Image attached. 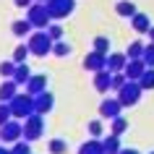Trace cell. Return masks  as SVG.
<instances>
[{
	"label": "cell",
	"mask_w": 154,
	"mask_h": 154,
	"mask_svg": "<svg viewBox=\"0 0 154 154\" xmlns=\"http://www.w3.org/2000/svg\"><path fill=\"white\" fill-rule=\"evenodd\" d=\"M26 45H29V50H32V55L45 57V55H50V52H52V45H55V39L47 34V29H37V32L29 34Z\"/></svg>",
	"instance_id": "obj_1"
},
{
	"label": "cell",
	"mask_w": 154,
	"mask_h": 154,
	"mask_svg": "<svg viewBox=\"0 0 154 154\" xmlns=\"http://www.w3.org/2000/svg\"><path fill=\"white\" fill-rule=\"evenodd\" d=\"M8 105H11L13 118H18V120H26L32 112H37V107H34V94H29V91H18Z\"/></svg>",
	"instance_id": "obj_2"
},
{
	"label": "cell",
	"mask_w": 154,
	"mask_h": 154,
	"mask_svg": "<svg viewBox=\"0 0 154 154\" xmlns=\"http://www.w3.org/2000/svg\"><path fill=\"white\" fill-rule=\"evenodd\" d=\"M26 18L32 21L34 29H47L50 21H52V16H50V11H47V3H37V0L26 8Z\"/></svg>",
	"instance_id": "obj_3"
},
{
	"label": "cell",
	"mask_w": 154,
	"mask_h": 154,
	"mask_svg": "<svg viewBox=\"0 0 154 154\" xmlns=\"http://www.w3.org/2000/svg\"><path fill=\"white\" fill-rule=\"evenodd\" d=\"M141 94H144V86H141L138 81H133V79H128V81H125L120 89H118V99L123 102V107H133V105H138Z\"/></svg>",
	"instance_id": "obj_4"
},
{
	"label": "cell",
	"mask_w": 154,
	"mask_h": 154,
	"mask_svg": "<svg viewBox=\"0 0 154 154\" xmlns=\"http://www.w3.org/2000/svg\"><path fill=\"white\" fill-rule=\"evenodd\" d=\"M24 138V120H18V118H11L5 125H0V141L3 144L13 146L16 141Z\"/></svg>",
	"instance_id": "obj_5"
},
{
	"label": "cell",
	"mask_w": 154,
	"mask_h": 154,
	"mask_svg": "<svg viewBox=\"0 0 154 154\" xmlns=\"http://www.w3.org/2000/svg\"><path fill=\"white\" fill-rule=\"evenodd\" d=\"M42 133H45V115L39 112H32L29 118L24 120V138L32 144V141H37V138H42Z\"/></svg>",
	"instance_id": "obj_6"
},
{
	"label": "cell",
	"mask_w": 154,
	"mask_h": 154,
	"mask_svg": "<svg viewBox=\"0 0 154 154\" xmlns=\"http://www.w3.org/2000/svg\"><path fill=\"white\" fill-rule=\"evenodd\" d=\"M47 11L52 21H63L76 11V0H47Z\"/></svg>",
	"instance_id": "obj_7"
},
{
	"label": "cell",
	"mask_w": 154,
	"mask_h": 154,
	"mask_svg": "<svg viewBox=\"0 0 154 154\" xmlns=\"http://www.w3.org/2000/svg\"><path fill=\"white\" fill-rule=\"evenodd\" d=\"M120 112H123V102L118 97L115 99H102V105H99V118L112 120V118H118Z\"/></svg>",
	"instance_id": "obj_8"
},
{
	"label": "cell",
	"mask_w": 154,
	"mask_h": 154,
	"mask_svg": "<svg viewBox=\"0 0 154 154\" xmlns=\"http://www.w3.org/2000/svg\"><path fill=\"white\" fill-rule=\"evenodd\" d=\"M84 68L91 71V73L105 71V68H107V55H105V52H97V50H91L89 55L84 57Z\"/></svg>",
	"instance_id": "obj_9"
},
{
	"label": "cell",
	"mask_w": 154,
	"mask_h": 154,
	"mask_svg": "<svg viewBox=\"0 0 154 154\" xmlns=\"http://www.w3.org/2000/svg\"><path fill=\"white\" fill-rule=\"evenodd\" d=\"M146 68H149V65L144 63V57H128V63H125V68H123V73H125L128 79H133V81H138V79L146 73Z\"/></svg>",
	"instance_id": "obj_10"
},
{
	"label": "cell",
	"mask_w": 154,
	"mask_h": 154,
	"mask_svg": "<svg viewBox=\"0 0 154 154\" xmlns=\"http://www.w3.org/2000/svg\"><path fill=\"white\" fill-rule=\"evenodd\" d=\"M94 89L99 91V94H105V91L112 89V71H97L94 73Z\"/></svg>",
	"instance_id": "obj_11"
},
{
	"label": "cell",
	"mask_w": 154,
	"mask_h": 154,
	"mask_svg": "<svg viewBox=\"0 0 154 154\" xmlns=\"http://www.w3.org/2000/svg\"><path fill=\"white\" fill-rule=\"evenodd\" d=\"M26 91H29V94H42V91H47V76H45V73H32V79L26 81Z\"/></svg>",
	"instance_id": "obj_12"
},
{
	"label": "cell",
	"mask_w": 154,
	"mask_h": 154,
	"mask_svg": "<svg viewBox=\"0 0 154 154\" xmlns=\"http://www.w3.org/2000/svg\"><path fill=\"white\" fill-rule=\"evenodd\" d=\"M55 105V97L50 94V91H42V94H34V107H37V112L39 115H47Z\"/></svg>",
	"instance_id": "obj_13"
},
{
	"label": "cell",
	"mask_w": 154,
	"mask_h": 154,
	"mask_svg": "<svg viewBox=\"0 0 154 154\" xmlns=\"http://www.w3.org/2000/svg\"><path fill=\"white\" fill-rule=\"evenodd\" d=\"M79 154H107V152H105L102 138H94V136H91L89 141H84V144L79 146Z\"/></svg>",
	"instance_id": "obj_14"
},
{
	"label": "cell",
	"mask_w": 154,
	"mask_h": 154,
	"mask_svg": "<svg viewBox=\"0 0 154 154\" xmlns=\"http://www.w3.org/2000/svg\"><path fill=\"white\" fill-rule=\"evenodd\" d=\"M125 63H128V55H125V52H110V55H107V71H112V73L123 71Z\"/></svg>",
	"instance_id": "obj_15"
},
{
	"label": "cell",
	"mask_w": 154,
	"mask_h": 154,
	"mask_svg": "<svg viewBox=\"0 0 154 154\" xmlns=\"http://www.w3.org/2000/svg\"><path fill=\"white\" fill-rule=\"evenodd\" d=\"M16 94H18V84L13 79H5V81L0 84V102H11Z\"/></svg>",
	"instance_id": "obj_16"
},
{
	"label": "cell",
	"mask_w": 154,
	"mask_h": 154,
	"mask_svg": "<svg viewBox=\"0 0 154 154\" xmlns=\"http://www.w3.org/2000/svg\"><path fill=\"white\" fill-rule=\"evenodd\" d=\"M115 13L120 18H133L138 11H136V3H131V0H118V3H115Z\"/></svg>",
	"instance_id": "obj_17"
},
{
	"label": "cell",
	"mask_w": 154,
	"mask_h": 154,
	"mask_svg": "<svg viewBox=\"0 0 154 154\" xmlns=\"http://www.w3.org/2000/svg\"><path fill=\"white\" fill-rule=\"evenodd\" d=\"M32 21L29 18H18V21H13V26H11V32H13V37H18V39H24V37H29L32 34Z\"/></svg>",
	"instance_id": "obj_18"
},
{
	"label": "cell",
	"mask_w": 154,
	"mask_h": 154,
	"mask_svg": "<svg viewBox=\"0 0 154 154\" xmlns=\"http://www.w3.org/2000/svg\"><path fill=\"white\" fill-rule=\"evenodd\" d=\"M131 26H133L138 34H149V29H152V21H149V16H146V13H136V16L131 18Z\"/></svg>",
	"instance_id": "obj_19"
},
{
	"label": "cell",
	"mask_w": 154,
	"mask_h": 154,
	"mask_svg": "<svg viewBox=\"0 0 154 154\" xmlns=\"http://www.w3.org/2000/svg\"><path fill=\"white\" fill-rule=\"evenodd\" d=\"M32 79V71H29V65L26 63H18L16 65V73H13V81L18 84V86H26V81Z\"/></svg>",
	"instance_id": "obj_20"
},
{
	"label": "cell",
	"mask_w": 154,
	"mask_h": 154,
	"mask_svg": "<svg viewBox=\"0 0 154 154\" xmlns=\"http://www.w3.org/2000/svg\"><path fill=\"white\" fill-rule=\"evenodd\" d=\"M102 144H105V152L107 154H120V136H115V133H110V136L102 138Z\"/></svg>",
	"instance_id": "obj_21"
},
{
	"label": "cell",
	"mask_w": 154,
	"mask_h": 154,
	"mask_svg": "<svg viewBox=\"0 0 154 154\" xmlns=\"http://www.w3.org/2000/svg\"><path fill=\"white\" fill-rule=\"evenodd\" d=\"M128 131V120L123 118V115H118V118H112L110 120V133H115V136H123Z\"/></svg>",
	"instance_id": "obj_22"
},
{
	"label": "cell",
	"mask_w": 154,
	"mask_h": 154,
	"mask_svg": "<svg viewBox=\"0 0 154 154\" xmlns=\"http://www.w3.org/2000/svg\"><path fill=\"white\" fill-rule=\"evenodd\" d=\"M16 60H5V63H0V76L3 79H13V73H16Z\"/></svg>",
	"instance_id": "obj_23"
},
{
	"label": "cell",
	"mask_w": 154,
	"mask_h": 154,
	"mask_svg": "<svg viewBox=\"0 0 154 154\" xmlns=\"http://www.w3.org/2000/svg\"><path fill=\"white\" fill-rule=\"evenodd\" d=\"M52 55H57V57L71 55V45H68V42H63V39H57L55 45H52Z\"/></svg>",
	"instance_id": "obj_24"
},
{
	"label": "cell",
	"mask_w": 154,
	"mask_h": 154,
	"mask_svg": "<svg viewBox=\"0 0 154 154\" xmlns=\"http://www.w3.org/2000/svg\"><path fill=\"white\" fill-rule=\"evenodd\" d=\"M144 42H131L128 45V50H125V55L128 57H144Z\"/></svg>",
	"instance_id": "obj_25"
},
{
	"label": "cell",
	"mask_w": 154,
	"mask_h": 154,
	"mask_svg": "<svg viewBox=\"0 0 154 154\" xmlns=\"http://www.w3.org/2000/svg\"><path fill=\"white\" fill-rule=\"evenodd\" d=\"M32 55V50H29V45H18L16 50H13V60L16 63H26V57Z\"/></svg>",
	"instance_id": "obj_26"
},
{
	"label": "cell",
	"mask_w": 154,
	"mask_h": 154,
	"mask_svg": "<svg viewBox=\"0 0 154 154\" xmlns=\"http://www.w3.org/2000/svg\"><path fill=\"white\" fill-rule=\"evenodd\" d=\"M138 84L144 86V91H149V89H154V68H146V73L138 79Z\"/></svg>",
	"instance_id": "obj_27"
},
{
	"label": "cell",
	"mask_w": 154,
	"mask_h": 154,
	"mask_svg": "<svg viewBox=\"0 0 154 154\" xmlns=\"http://www.w3.org/2000/svg\"><path fill=\"white\" fill-rule=\"evenodd\" d=\"M47 149H50V154H65V149H68V144H65L63 138H52L47 144Z\"/></svg>",
	"instance_id": "obj_28"
},
{
	"label": "cell",
	"mask_w": 154,
	"mask_h": 154,
	"mask_svg": "<svg viewBox=\"0 0 154 154\" xmlns=\"http://www.w3.org/2000/svg\"><path fill=\"white\" fill-rule=\"evenodd\" d=\"M91 45H94V50H97V52L110 55V39H107V37H94V42H91Z\"/></svg>",
	"instance_id": "obj_29"
},
{
	"label": "cell",
	"mask_w": 154,
	"mask_h": 154,
	"mask_svg": "<svg viewBox=\"0 0 154 154\" xmlns=\"http://www.w3.org/2000/svg\"><path fill=\"white\" fill-rule=\"evenodd\" d=\"M11 154H32V146H29L26 138H21V141H16V144L11 146Z\"/></svg>",
	"instance_id": "obj_30"
},
{
	"label": "cell",
	"mask_w": 154,
	"mask_h": 154,
	"mask_svg": "<svg viewBox=\"0 0 154 154\" xmlns=\"http://www.w3.org/2000/svg\"><path fill=\"white\" fill-rule=\"evenodd\" d=\"M11 118H13V112H11V105H8V102H0V125H5Z\"/></svg>",
	"instance_id": "obj_31"
},
{
	"label": "cell",
	"mask_w": 154,
	"mask_h": 154,
	"mask_svg": "<svg viewBox=\"0 0 154 154\" xmlns=\"http://www.w3.org/2000/svg\"><path fill=\"white\" fill-rule=\"evenodd\" d=\"M144 63L149 65V68H154V42H149L144 47Z\"/></svg>",
	"instance_id": "obj_32"
},
{
	"label": "cell",
	"mask_w": 154,
	"mask_h": 154,
	"mask_svg": "<svg viewBox=\"0 0 154 154\" xmlns=\"http://www.w3.org/2000/svg\"><path fill=\"white\" fill-rule=\"evenodd\" d=\"M47 34H50L55 42L63 39V26H60V24H50V26H47Z\"/></svg>",
	"instance_id": "obj_33"
},
{
	"label": "cell",
	"mask_w": 154,
	"mask_h": 154,
	"mask_svg": "<svg viewBox=\"0 0 154 154\" xmlns=\"http://www.w3.org/2000/svg\"><path fill=\"white\" fill-rule=\"evenodd\" d=\"M86 128H89V136H94V138L102 136V120H91Z\"/></svg>",
	"instance_id": "obj_34"
},
{
	"label": "cell",
	"mask_w": 154,
	"mask_h": 154,
	"mask_svg": "<svg viewBox=\"0 0 154 154\" xmlns=\"http://www.w3.org/2000/svg\"><path fill=\"white\" fill-rule=\"evenodd\" d=\"M128 81V76H125V73L123 71H118V73H112V89H120L123 84Z\"/></svg>",
	"instance_id": "obj_35"
},
{
	"label": "cell",
	"mask_w": 154,
	"mask_h": 154,
	"mask_svg": "<svg viewBox=\"0 0 154 154\" xmlns=\"http://www.w3.org/2000/svg\"><path fill=\"white\" fill-rule=\"evenodd\" d=\"M13 3H16L18 8H29V5H32L34 0H13Z\"/></svg>",
	"instance_id": "obj_36"
},
{
	"label": "cell",
	"mask_w": 154,
	"mask_h": 154,
	"mask_svg": "<svg viewBox=\"0 0 154 154\" xmlns=\"http://www.w3.org/2000/svg\"><path fill=\"white\" fill-rule=\"evenodd\" d=\"M120 154H141V152H136V149H120Z\"/></svg>",
	"instance_id": "obj_37"
},
{
	"label": "cell",
	"mask_w": 154,
	"mask_h": 154,
	"mask_svg": "<svg viewBox=\"0 0 154 154\" xmlns=\"http://www.w3.org/2000/svg\"><path fill=\"white\" fill-rule=\"evenodd\" d=\"M0 154H11V149H5V146H0Z\"/></svg>",
	"instance_id": "obj_38"
},
{
	"label": "cell",
	"mask_w": 154,
	"mask_h": 154,
	"mask_svg": "<svg viewBox=\"0 0 154 154\" xmlns=\"http://www.w3.org/2000/svg\"><path fill=\"white\" fill-rule=\"evenodd\" d=\"M149 39L154 42V26H152V29H149Z\"/></svg>",
	"instance_id": "obj_39"
},
{
	"label": "cell",
	"mask_w": 154,
	"mask_h": 154,
	"mask_svg": "<svg viewBox=\"0 0 154 154\" xmlns=\"http://www.w3.org/2000/svg\"><path fill=\"white\" fill-rule=\"evenodd\" d=\"M37 3H47V0H37Z\"/></svg>",
	"instance_id": "obj_40"
},
{
	"label": "cell",
	"mask_w": 154,
	"mask_h": 154,
	"mask_svg": "<svg viewBox=\"0 0 154 154\" xmlns=\"http://www.w3.org/2000/svg\"><path fill=\"white\" fill-rule=\"evenodd\" d=\"M152 154H154V152H152Z\"/></svg>",
	"instance_id": "obj_41"
}]
</instances>
